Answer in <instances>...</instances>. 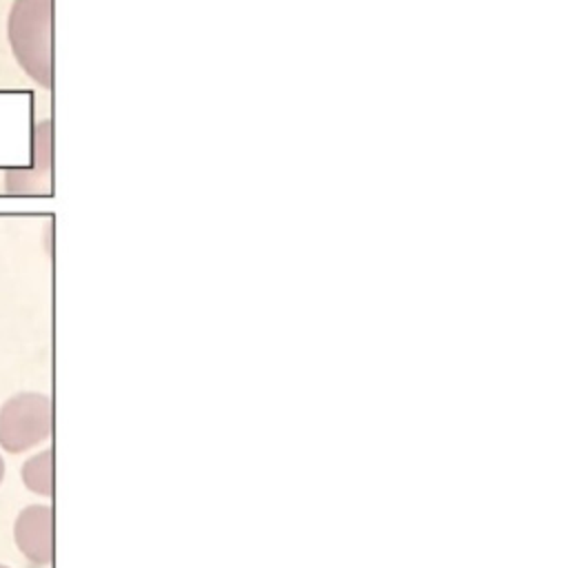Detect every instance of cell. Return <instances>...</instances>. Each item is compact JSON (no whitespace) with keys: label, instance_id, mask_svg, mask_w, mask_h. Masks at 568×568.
I'll use <instances>...</instances> for the list:
<instances>
[{"label":"cell","instance_id":"obj_1","mask_svg":"<svg viewBox=\"0 0 568 568\" xmlns=\"http://www.w3.org/2000/svg\"><path fill=\"white\" fill-rule=\"evenodd\" d=\"M7 38L20 69L42 89L53 87V0H13Z\"/></svg>","mask_w":568,"mask_h":568},{"label":"cell","instance_id":"obj_2","mask_svg":"<svg viewBox=\"0 0 568 568\" xmlns=\"http://www.w3.org/2000/svg\"><path fill=\"white\" fill-rule=\"evenodd\" d=\"M53 428V406L42 393H18L0 408V446L22 453L44 442Z\"/></svg>","mask_w":568,"mask_h":568},{"label":"cell","instance_id":"obj_3","mask_svg":"<svg viewBox=\"0 0 568 568\" xmlns=\"http://www.w3.org/2000/svg\"><path fill=\"white\" fill-rule=\"evenodd\" d=\"M16 544L20 552L33 564L53 561V508L44 504H33L20 510L13 526Z\"/></svg>","mask_w":568,"mask_h":568},{"label":"cell","instance_id":"obj_4","mask_svg":"<svg viewBox=\"0 0 568 568\" xmlns=\"http://www.w3.org/2000/svg\"><path fill=\"white\" fill-rule=\"evenodd\" d=\"M51 175V122L44 120L36 129L33 164L7 173V191L11 193H49Z\"/></svg>","mask_w":568,"mask_h":568},{"label":"cell","instance_id":"obj_5","mask_svg":"<svg viewBox=\"0 0 568 568\" xmlns=\"http://www.w3.org/2000/svg\"><path fill=\"white\" fill-rule=\"evenodd\" d=\"M22 481L36 495H53V450L47 448L22 464Z\"/></svg>","mask_w":568,"mask_h":568},{"label":"cell","instance_id":"obj_6","mask_svg":"<svg viewBox=\"0 0 568 568\" xmlns=\"http://www.w3.org/2000/svg\"><path fill=\"white\" fill-rule=\"evenodd\" d=\"M2 479H4V459L0 455V484H2Z\"/></svg>","mask_w":568,"mask_h":568},{"label":"cell","instance_id":"obj_7","mask_svg":"<svg viewBox=\"0 0 568 568\" xmlns=\"http://www.w3.org/2000/svg\"><path fill=\"white\" fill-rule=\"evenodd\" d=\"M0 568H9V566H2V564H0Z\"/></svg>","mask_w":568,"mask_h":568}]
</instances>
